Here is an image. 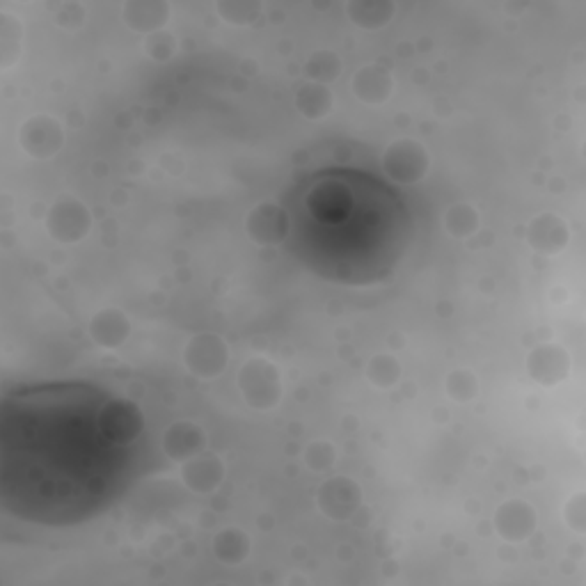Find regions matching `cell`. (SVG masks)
I'll use <instances>...</instances> for the list:
<instances>
[{"label":"cell","mask_w":586,"mask_h":586,"mask_svg":"<svg viewBox=\"0 0 586 586\" xmlns=\"http://www.w3.org/2000/svg\"><path fill=\"white\" fill-rule=\"evenodd\" d=\"M145 417L90 383H37L0 408V500L35 525L69 527L106 511L129 483Z\"/></svg>","instance_id":"cell-1"},{"label":"cell","mask_w":586,"mask_h":586,"mask_svg":"<svg viewBox=\"0 0 586 586\" xmlns=\"http://www.w3.org/2000/svg\"><path fill=\"white\" fill-rule=\"evenodd\" d=\"M289 248L323 280L376 284L390 275L413 239L399 190L360 170L314 172L291 190Z\"/></svg>","instance_id":"cell-2"},{"label":"cell","mask_w":586,"mask_h":586,"mask_svg":"<svg viewBox=\"0 0 586 586\" xmlns=\"http://www.w3.org/2000/svg\"><path fill=\"white\" fill-rule=\"evenodd\" d=\"M239 387L243 399L250 403L252 408L268 410L280 403L282 399V383L280 374L271 362L264 358H255L245 362L239 376Z\"/></svg>","instance_id":"cell-3"},{"label":"cell","mask_w":586,"mask_h":586,"mask_svg":"<svg viewBox=\"0 0 586 586\" xmlns=\"http://www.w3.org/2000/svg\"><path fill=\"white\" fill-rule=\"evenodd\" d=\"M383 165L397 184H417L429 172V154L415 140H397L383 154Z\"/></svg>","instance_id":"cell-4"},{"label":"cell","mask_w":586,"mask_h":586,"mask_svg":"<svg viewBox=\"0 0 586 586\" xmlns=\"http://www.w3.org/2000/svg\"><path fill=\"white\" fill-rule=\"evenodd\" d=\"M90 227V211H87L78 200L55 202L49 216H46V229H49V234L60 243H78L85 239Z\"/></svg>","instance_id":"cell-5"},{"label":"cell","mask_w":586,"mask_h":586,"mask_svg":"<svg viewBox=\"0 0 586 586\" xmlns=\"http://www.w3.org/2000/svg\"><path fill=\"white\" fill-rule=\"evenodd\" d=\"M186 367L200 378H213L227 367L229 351L223 339L216 335H197L186 346Z\"/></svg>","instance_id":"cell-6"},{"label":"cell","mask_w":586,"mask_h":586,"mask_svg":"<svg viewBox=\"0 0 586 586\" xmlns=\"http://www.w3.org/2000/svg\"><path fill=\"white\" fill-rule=\"evenodd\" d=\"M19 142L23 152H28L33 158H49L60 152L65 133H62L60 122H55L53 117L37 115L21 126Z\"/></svg>","instance_id":"cell-7"},{"label":"cell","mask_w":586,"mask_h":586,"mask_svg":"<svg viewBox=\"0 0 586 586\" xmlns=\"http://www.w3.org/2000/svg\"><path fill=\"white\" fill-rule=\"evenodd\" d=\"M319 506L321 511L332 520L351 518L360 506L358 483L346 477L326 481L319 490Z\"/></svg>","instance_id":"cell-8"},{"label":"cell","mask_w":586,"mask_h":586,"mask_svg":"<svg viewBox=\"0 0 586 586\" xmlns=\"http://www.w3.org/2000/svg\"><path fill=\"white\" fill-rule=\"evenodd\" d=\"M248 234L257 243H282L289 239V213L287 209L266 202L248 216Z\"/></svg>","instance_id":"cell-9"},{"label":"cell","mask_w":586,"mask_h":586,"mask_svg":"<svg viewBox=\"0 0 586 586\" xmlns=\"http://www.w3.org/2000/svg\"><path fill=\"white\" fill-rule=\"evenodd\" d=\"M170 19V5L163 0H131L124 5L126 26L136 33L154 35L161 33V28Z\"/></svg>","instance_id":"cell-10"},{"label":"cell","mask_w":586,"mask_h":586,"mask_svg":"<svg viewBox=\"0 0 586 586\" xmlns=\"http://www.w3.org/2000/svg\"><path fill=\"white\" fill-rule=\"evenodd\" d=\"M495 527L506 541H522L534 532L536 513L532 506L520 500L506 502L495 513Z\"/></svg>","instance_id":"cell-11"},{"label":"cell","mask_w":586,"mask_h":586,"mask_svg":"<svg viewBox=\"0 0 586 586\" xmlns=\"http://www.w3.org/2000/svg\"><path fill=\"white\" fill-rule=\"evenodd\" d=\"M392 90H394V81L390 71L378 65L362 67L353 78L355 97L364 101V104H371V106L385 104V101L392 97Z\"/></svg>","instance_id":"cell-12"},{"label":"cell","mask_w":586,"mask_h":586,"mask_svg":"<svg viewBox=\"0 0 586 586\" xmlns=\"http://www.w3.org/2000/svg\"><path fill=\"white\" fill-rule=\"evenodd\" d=\"M223 472H225L223 463H220L216 456L197 454L184 463L181 477H184L186 486L193 490V493L207 495L220 486V481H223Z\"/></svg>","instance_id":"cell-13"},{"label":"cell","mask_w":586,"mask_h":586,"mask_svg":"<svg viewBox=\"0 0 586 586\" xmlns=\"http://www.w3.org/2000/svg\"><path fill=\"white\" fill-rule=\"evenodd\" d=\"M568 367V355L559 346H541L529 355V374L543 385H554L564 380L568 376Z\"/></svg>","instance_id":"cell-14"},{"label":"cell","mask_w":586,"mask_h":586,"mask_svg":"<svg viewBox=\"0 0 586 586\" xmlns=\"http://www.w3.org/2000/svg\"><path fill=\"white\" fill-rule=\"evenodd\" d=\"M204 449V431L200 426L190 422H179L165 433V454L174 461H190V458L202 454Z\"/></svg>","instance_id":"cell-15"},{"label":"cell","mask_w":586,"mask_h":586,"mask_svg":"<svg viewBox=\"0 0 586 586\" xmlns=\"http://www.w3.org/2000/svg\"><path fill=\"white\" fill-rule=\"evenodd\" d=\"M568 241V227L564 220L557 216H538L532 225H529V243L534 245L538 252H559Z\"/></svg>","instance_id":"cell-16"},{"label":"cell","mask_w":586,"mask_h":586,"mask_svg":"<svg viewBox=\"0 0 586 586\" xmlns=\"http://www.w3.org/2000/svg\"><path fill=\"white\" fill-rule=\"evenodd\" d=\"M129 332H131L129 319L117 310L99 312L90 323L92 339L104 348H115L124 344V339L129 337Z\"/></svg>","instance_id":"cell-17"},{"label":"cell","mask_w":586,"mask_h":586,"mask_svg":"<svg viewBox=\"0 0 586 586\" xmlns=\"http://www.w3.org/2000/svg\"><path fill=\"white\" fill-rule=\"evenodd\" d=\"M394 10H397L394 3H383V0H355L346 5L348 19L364 30L383 28L392 19Z\"/></svg>","instance_id":"cell-18"},{"label":"cell","mask_w":586,"mask_h":586,"mask_svg":"<svg viewBox=\"0 0 586 586\" xmlns=\"http://www.w3.org/2000/svg\"><path fill=\"white\" fill-rule=\"evenodd\" d=\"M296 106L310 120H321L332 110V94L326 85L307 83L296 94Z\"/></svg>","instance_id":"cell-19"},{"label":"cell","mask_w":586,"mask_h":586,"mask_svg":"<svg viewBox=\"0 0 586 586\" xmlns=\"http://www.w3.org/2000/svg\"><path fill=\"white\" fill-rule=\"evenodd\" d=\"M248 550H250L248 536L239 532V529H225V532H220L216 538H213V552H216V557L220 561H225V564L229 566L241 564V561L248 557Z\"/></svg>","instance_id":"cell-20"},{"label":"cell","mask_w":586,"mask_h":586,"mask_svg":"<svg viewBox=\"0 0 586 586\" xmlns=\"http://www.w3.org/2000/svg\"><path fill=\"white\" fill-rule=\"evenodd\" d=\"M445 223L451 236H456V239H467V236L477 232L479 213L474 211L470 204H454V207L447 211Z\"/></svg>","instance_id":"cell-21"},{"label":"cell","mask_w":586,"mask_h":586,"mask_svg":"<svg viewBox=\"0 0 586 586\" xmlns=\"http://www.w3.org/2000/svg\"><path fill=\"white\" fill-rule=\"evenodd\" d=\"M367 376L376 387H394L401 378V367L390 355H376L367 364Z\"/></svg>","instance_id":"cell-22"},{"label":"cell","mask_w":586,"mask_h":586,"mask_svg":"<svg viewBox=\"0 0 586 586\" xmlns=\"http://www.w3.org/2000/svg\"><path fill=\"white\" fill-rule=\"evenodd\" d=\"M19 42H21V26L10 14L0 17V51H3V67L7 69L12 65V60L19 55Z\"/></svg>","instance_id":"cell-23"},{"label":"cell","mask_w":586,"mask_h":586,"mask_svg":"<svg viewBox=\"0 0 586 586\" xmlns=\"http://www.w3.org/2000/svg\"><path fill=\"white\" fill-rule=\"evenodd\" d=\"M339 60L335 53H328V51H321L312 55V60L307 62V74L312 76V83H321L326 85L328 81H335L339 76Z\"/></svg>","instance_id":"cell-24"},{"label":"cell","mask_w":586,"mask_h":586,"mask_svg":"<svg viewBox=\"0 0 586 586\" xmlns=\"http://www.w3.org/2000/svg\"><path fill=\"white\" fill-rule=\"evenodd\" d=\"M447 392H449L451 399L467 403L477 397L479 380H477V376L472 374V371H467V369L454 371V374L447 378Z\"/></svg>","instance_id":"cell-25"},{"label":"cell","mask_w":586,"mask_h":586,"mask_svg":"<svg viewBox=\"0 0 586 586\" xmlns=\"http://www.w3.org/2000/svg\"><path fill=\"white\" fill-rule=\"evenodd\" d=\"M218 12L225 21L241 23L243 26V23L255 21V17L259 14V5H255V3H220Z\"/></svg>","instance_id":"cell-26"},{"label":"cell","mask_w":586,"mask_h":586,"mask_svg":"<svg viewBox=\"0 0 586 586\" xmlns=\"http://www.w3.org/2000/svg\"><path fill=\"white\" fill-rule=\"evenodd\" d=\"M307 465L312 467L316 472L328 470V467L335 463V449H332L328 442H314V445L307 449L305 454Z\"/></svg>","instance_id":"cell-27"},{"label":"cell","mask_w":586,"mask_h":586,"mask_svg":"<svg viewBox=\"0 0 586 586\" xmlns=\"http://www.w3.org/2000/svg\"><path fill=\"white\" fill-rule=\"evenodd\" d=\"M147 51L154 60H170L174 53V39L168 33H154L147 37Z\"/></svg>","instance_id":"cell-28"}]
</instances>
